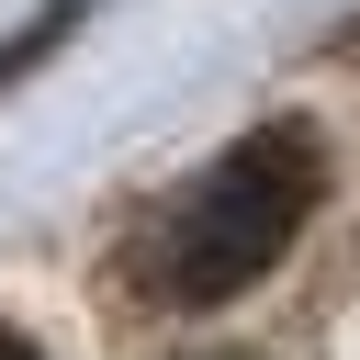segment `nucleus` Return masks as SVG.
I'll use <instances>...</instances> for the list:
<instances>
[{
    "label": "nucleus",
    "mask_w": 360,
    "mask_h": 360,
    "mask_svg": "<svg viewBox=\"0 0 360 360\" xmlns=\"http://www.w3.org/2000/svg\"><path fill=\"white\" fill-rule=\"evenodd\" d=\"M315 191H326V135H315V124L281 112V124L236 135V146L202 158V169L169 191V214L135 236V292H158V304H180V315L236 304L248 281L281 270V248L304 236Z\"/></svg>",
    "instance_id": "obj_1"
},
{
    "label": "nucleus",
    "mask_w": 360,
    "mask_h": 360,
    "mask_svg": "<svg viewBox=\"0 0 360 360\" xmlns=\"http://www.w3.org/2000/svg\"><path fill=\"white\" fill-rule=\"evenodd\" d=\"M0 360H45V349H34V338H22V326H0Z\"/></svg>",
    "instance_id": "obj_2"
},
{
    "label": "nucleus",
    "mask_w": 360,
    "mask_h": 360,
    "mask_svg": "<svg viewBox=\"0 0 360 360\" xmlns=\"http://www.w3.org/2000/svg\"><path fill=\"white\" fill-rule=\"evenodd\" d=\"M202 360H214V349H202Z\"/></svg>",
    "instance_id": "obj_3"
}]
</instances>
